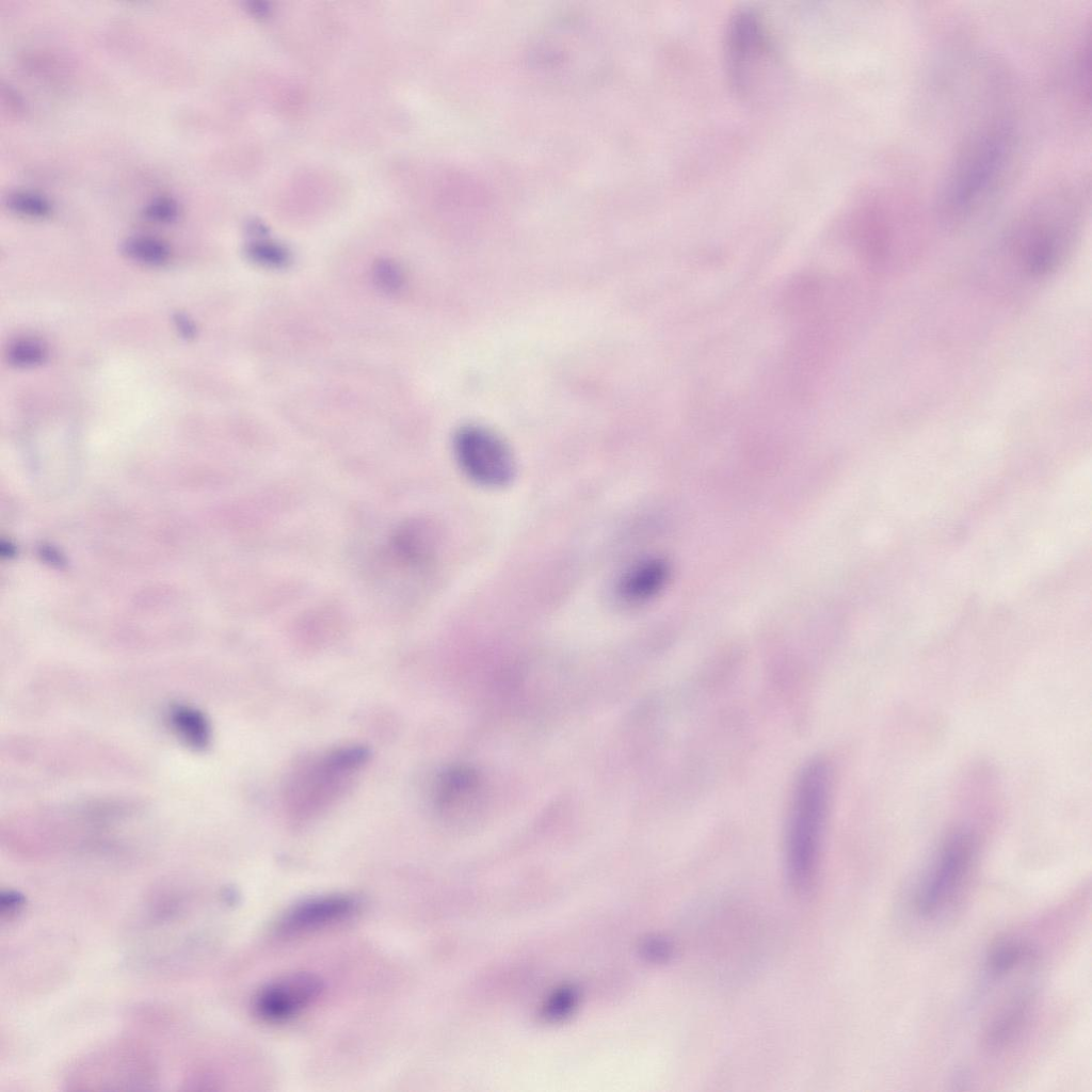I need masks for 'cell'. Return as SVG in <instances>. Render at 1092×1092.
Segmentation results:
<instances>
[{
	"label": "cell",
	"instance_id": "cell-14",
	"mask_svg": "<svg viewBox=\"0 0 1092 1092\" xmlns=\"http://www.w3.org/2000/svg\"><path fill=\"white\" fill-rule=\"evenodd\" d=\"M1033 957L1034 950L1026 942L1002 938L991 947L986 956L987 970L993 977H1001Z\"/></svg>",
	"mask_w": 1092,
	"mask_h": 1092
},
{
	"label": "cell",
	"instance_id": "cell-6",
	"mask_svg": "<svg viewBox=\"0 0 1092 1092\" xmlns=\"http://www.w3.org/2000/svg\"><path fill=\"white\" fill-rule=\"evenodd\" d=\"M976 849V836L968 830H957L945 839L917 889L914 905L919 916L933 917L951 902L969 872Z\"/></svg>",
	"mask_w": 1092,
	"mask_h": 1092
},
{
	"label": "cell",
	"instance_id": "cell-4",
	"mask_svg": "<svg viewBox=\"0 0 1092 1092\" xmlns=\"http://www.w3.org/2000/svg\"><path fill=\"white\" fill-rule=\"evenodd\" d=\"M771 55L769 33L753 10H740L729 19L724 39V60L729 83L740 96L753 93Z\"/></svg>",
	"mask_w": 1092,
	"mask_h": 1092
},
{
	"label": "cell",
	"instance_id": "cell-7",
	"mask_svg": "<svg viewBox=\"0 0 1092 1092\" xmlns=\"http://www.w3.org/2000/svg\"><path fill=\"white\" fill-rule=\"evenodd\" d=\"M322 992V981L310 973H292L264 984L255 995L256 1016L268 1023H283L311 1006Z\"/></svg>",
	"mask_w": 1092,
	"mask_h": 1092
},
{
	"label": "cell",
	"instance_id": "cell-11",
	"mask_svg": "<svg viewBox=\"0 0 1092 1092\" xmlns=\"http://www.w3.org/2000/svg\"><path fill=\"white\" fill-rule=\"evenodd\" d=\"M1034 993L1031 989H1022L992 1018L984 1032V1044L990 1049H998L1011 1042L1026 1024Z\"/></svg>",
	"mask_w": 1092,
	"mask_h": 1092
},
{
	"label": "cell",
	"instance_id": "cell-3",
	"mask_svg": "<svg viewBox=\"0 0 1092 1092\" xmlns=\"http://www.w3.org/2000/svg\"><path fill=\"white\" fill-rule=\"evenodd\" d=\"M1011 150V136L1003 126L981 130L963 147L944 192V206L951 215H964L977 208L1000 179Z\"/></svg>",
	"mask_w": 1092,
	"mask_h": 1092
},
{
	"label": "cell",
	"instance_id": "cell-9",
	"mask_svg": "<svg viewBox=\"0 0 1092 1092\" xmlns=\"http://www.w3.org/2000/svg\"><path fill=\"white\" fill-rule=\"evenodd\" d=\"M358 906V900L346 894L314 897L291 908L280 920L279 930L296 934L321 929L347 919Z\"/></svg>",
	"mask_w": 1092,
	"mask_h": 1092
},
{
	"label": "cell",
	"instance_id": "cell-21",
	"mask_svg": "<svg viewBox=\"0 0 1092 1092\" xmlns=\"http://www.w3.org/2000/svg\"><path fill=\"white\" fill-rule=\"evenodd\" d=\"M21 905H22V899H21V897L19 895L15 894V893H11V892H7L5 895H2V899H1V911H2V914H7L9 916H11L15 912H18Z\"/></svg>",
	"mask_w": 1092,
	"mask_h": 1092
},
{
	"label": "cell",
	"instance_id": "cell-8",
	"mask_svg": "<svg viewBox=\"0 0 1092 1092\" xmlns=\"http://www.w3.org/2000/svg\"><path fill=\"white\" fill-rule=\"evenodd\" d=\"M1067 224L1059 213L1037 212L1026 221L1014 243L1025 266L1034 273L1054 268L1069 238Z\"/></svg>",
	"mask_w": 1092,
	"mask_h": 1092
},
{
	"label": "cell",
	"instance_id": "cell-5",
	"mask_svg": "<svg viewBox=\"0 0 1092 1092\" xmlns=\"http://www.w3.org/2000/svg\"><path fill=\"white\" fill-rule=\"evenodd\" d=\"M453 454L463 475L485 488H502L515 477L516 463L509 445L494 431L465 424L452 440Z\"/></svg>",
	"mask_w": 1092,
	"mask_h": 1092
},
{
	"label": "cell",
	"instance_id": "cell-22",
	"mask_svg": "<svg viewBox=\"0 0 1092 1092\" xmlns=\"http://www.w3.org/2000/svg\"><path fill=\"white\" fill-rule=\"evenodd\" d=\"M174 322L177 330L183 337L192 338L195 335V326L184 314H176L174 316Z\"/></svg>",
	"mask_w": 1092,
	"mask_h": 1092
},
{
	"label": "cell",
	"instance_id": "cell-18",
	"mask_svg": "<svg viewBox=\"0 0 1092 1092\" xmlns=\"http://www.w3.org/2000/svg\"><path fill=\"white\" fill-rule=\"evenodd\" d=\"M180 209L173 197L157 196L150 199L143 209L144 215L154 222L171 223L177 220Z\"/></svg>",
	"mask_w": 1092,
	"mask_h": 1092
},
{
	"label": "cell",
	"instance_id": "cell-17",
	"mask_svg": "<svg viewBox=\"0 0 1092 1092\" xmlns=\"http://www.w3.org/2000/svg\"><path fill=\"white\" fill-rule=\"evenodd\" d=\"M46 348L39 341L33 339L17 340L6 351L7 362L18 368L39 366L46 360Z\"/></svg>",
	"mask_w": 1092,
	"mask_h": 1092
},
{
	"label": "cell",
	"instance_id": "cell-10",
	"mask_svg": "<svg viewBox=\"0 0 1092 1092\" xmlns=\"http://www.w3.org/2000/svg\"><path fill=\"white\" fill-rule=\"evenodd\" d=\"M667 578L665 564L643 559L625 567L613 584V596L623 605H640L657 594Z\"/></svg>",
	"mask_w": 1092,
	"mask_h": 1092
},
{
	"label": "cell",
	"instance_id": "cell-13",
	"mask_svg": "<svg viewBox=\"0 0 1092 1092\" xmlns=\"http://www.w3.org/2000/svg\"><path fill=\"white\" fill-rule=\"evenodd\" d=\"M167 721L176 736L189 748L205 749L211 738L210 724L205 714L193 706L174 704L168 708Z\"/></svg>",
	"mask_w": 1092,
	"mask_h": 1092
},
{
	"label": "cell",
	"instance_id": "cell-15",
	"mask_svg": "<svg viewBox=\"0 0 1092 1092\" xmlns=\"http://www.w3.org/2000/svg\"><path fill=\"white\" fill-rule=\"evenodd\" d=\"M122 250L128 258L147 266H161L171 254L165 242L150 236L129 237L124 241Z\"/></svg>",
	"mask_w": 1092,
	"mask_h": 1092
},
{
	"label": "cell",
	"instance_id": "cell-1",
	"mask_svg": "<svg viewBox=\"0 0 1092 1092\" xmlns=\"http://www.w3.org/2000/svg\"><path fill=\"white\" fill-rule=\"evenodd\" d=\"M831 769L822 757L807 760L793 782L785 822L784 860L790 886L807 894L814 886L829 819Z\"/></svg>",
	"mask_w": 1092,
	"mask_h": 1092
},
{
	"label": "cell",
	"instance_id": "cell-20",
	"mask_svg": "<svg viewBox=\"0 0 1092 1092\" xmlns=\"http://www.w3.org/2000/svg\"><path fill=\"white\" fill-rule=\"evenodd\" d=\"M645 952L654 961L667 962L673 957L674 947L670 941L656 937L648 941L645 946Z\"/></svg>",
	"mask_w": 1092,
	"mask_h": 1092
},
{
	"label": "cell",
	"instance_id": "cell-12",
	"mask_svg": "<svg viewBox=\"0 0 1092 1092\" xmlns=\"http://www.w3.org/2000/svg\"><path fill=\"white\" fill-rule=\"evenodd\" d=\"M479 789V777L472 770L464 767L450 769L438 780L437 805L445 812H454L467 806L468 803L471 804L478 797Z\"/></svg>",
	"mask_w": 1092,
	"mask_h": 1092
},
{
	"label": "cell",
	"instance_id": "cell-2",
	"mask_svg": "<svg viewBox=\"0 0 1092 1092\" xmlns=\"http://www.w3.org/2000/svg\"><path fill=\"white\" fill-rule=\"evenodd\" d=\"M605 50L594 27L579 16H565L541 29L528 49L529 67L550 84L579 85L604 68Z\"/></svg>",
	"mask_w": 1092,
	"mask_h": 1092
},
{
	"label": "cell",
	"instance_id": "cell-19",
	"mask_svg": "<svg viewBox=\"0 0 1092 1092\" xmlns=\"http://www.w3.org/2000/svg\"><path fill=\"white\" fill-rule=\"evenodd\" d=\"M246 253L251 259L267 266L279 267L287 260V253L275 243L256 240L247 245Z\"/></svg>",
	"mask_w": 1092,
	"mask_h": 1092
},
{
	"label": "cell",
	"instance_id": "cell-16",
	"mask_svg": "<svg viewBox=\"0 0 1092 1092\" xmlns=\"http://www.w3.org/2000/svg\"><path fill=\"white\" fill-rule=\"evenodd\" d=\"M5 206L12 212L32 219H41L52 210L49 199L37 192L17 190L5 196Z\"/></svg>",
	"mask_w": 1092,
	"mask_h": 1092
}]
</instances>
